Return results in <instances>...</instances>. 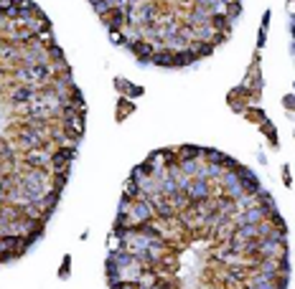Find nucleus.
<instances>
[{
	"mask_svg": "<svg viewBox=\"0 0 295 289\" xmlns=\"http://www.w3.org/2000/svg\"><path fill=\"white\" fill-rule=\"evenodd\" d=\"M105 274L107 289H288V226L242 162L163 147L125 180Z\"/></svg>",
	"mask_w": 295,
	"mask_h": 289,
	"instance_id": "nucleus-1",
	"label": "nucleus"
},
{
	"mask_svg": "<svg viewBox=\"0 0 295 289\" xmlns=\"http://www.w3.org/2000/svg\"><path fill=\"white\" fill-rule=\"evenodd\" d=\"M84 122L87 104L51 21L36 3L21 18L0 5V264L18 262L46 234Z\"/></svg>",
	"mask_w": 295,
	"mask_h": 289,
	"instance_id": "nucleus-2",
	"label": "nucleus"
}]
</instances>
